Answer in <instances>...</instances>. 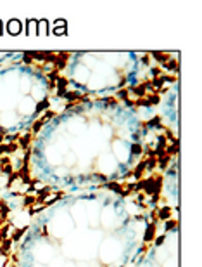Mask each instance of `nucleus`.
Segmentation results:
<instances>
[{"instance_id":"obj_1","label":"nucleus","mask_w":202,"mask_h":267,"mask_svg":"<svg viewBox=\"0 0 202 267\" xmlns=\"http://www.w3.org/2000/svg\"><path fill=\"white\" fill-rule=\"evenodd\" d=\"M154 239H155V224H149V227H147V231H145V236H143V241L150 243Z\"/></svg>"},{"instance_id":"obj_2","label":"nucleus","mask_w":202,"mask_h":267,"mask_svg":"<svg viewBox=\"0 0 202 267\" xmlns=\"http://www.w3.org/2000/svg\"><path fill=\"white\" fill-rule=\"evenodd\" d=\"M11 246H12V239L11 238L2 239V243H0V253L7 255V252H11Z\"/></svg>"},{"instance_id":"obj_3","label":"nucleus","mask_w":202,"mask_h":267,"mask_svg":"<svg viewBox=\"0 0 202 267\" xmlns=\"http://www.w3.org/2000/svg\"><path fill=\"white\" fill-rule=\"evenodd\" d=\"M9 33H12V35H17L19 31H21V23L19 21H11L9 23Z\"/></svg>"},{"instance_id":"obj_4","label":"nucleus","mask_w":202,"mask_h":267,"mask_svg":"<svg viewBox=\"0 0 202 267\" xmlns=\"http://www.w3.org/2000/svg\"><path fill=\"white\" fill-rule=\"evenodd\" d=\"M159 213H157V217L161 218V220H167V218L171 217V208L169 206H164V208H159Z\"/></svg>"},{"instance_id":"obj_5","label":"nucleus","mask_w":202,"mask_h":267,"mask_svg":"<svg viewBox=\"0 0 202 267\" xmlns=\"http://www.w3.org/2000/svg\"><path fill=\"white\" fill-rule=\"evenodd\" d=\"M57 87H59V96H66V89H68V80H66V78H59V82H57Z\"/></svg>"},{"instance_id":"obj_6","label":"nucleus","mask_w":202,"mask_h":267,"mask_svg":"<svg viewBox=\"0 0 202 267\" xmlns=\"http://www.w3.org/2000/svg\"><path fill=\"white\" fill-rule=\"evenodd\" d=\"M26 231H28V225H24V227H21V229H17V231H16L14 234L11 236L12 243H14V241H19V239H21V236H23V234H24Z\"/></svg>"},{"instance_id":"obj_7","label":"nucleus","mask_w":202,"mask_h":267,"mask_svg":"<svg viewBox=\"0 0 202 267\" xmlns=\"http://www.w3.org/2000/svg\"><path fill=\"white\" fill-rule=\"evenodd\" d=\"M29 142H31V134L23 135V137H19V148H28Z\"/></svg>"},{"instance_id":"obj_8","label":"nucleus","mask_w":202,"mask_h":267,"mask_svg":"<svg viewBox=\"0 0 202 267\" xmlns=\"http://www.w3.org/2000/svg\"><path fill=\"white\" fill-rule=\"evenodd\" d=\"M36 203V196H31V194H28V196H24V206H31V205Z\"/></svg>"},{"instance_id":"obj_9","label":"nucleus","mask_w":202,"mask_h":267,"mask_svg":"<svg viewBox=\"0 0 202 267\" xmlns=\"http://www.w3.org/2000/svg\"><path fill=\"white\" fill-rule=\"evenodd\" d=\"M17 149H19V144L11 142V144H7V146H5V153H9V155H11V153H14V151H17Z\"/></svg>"},{"instance_id":"obj_10","label":"nucleus","mask_w":202,"mask_h":267,"mask_svg":"<svg viewBox=\"0 0 202 267\" xmlns=\"http://www.w3.org/2000/svg\"><path fill=\"white\" fill-rule=\"evenodd\" d=\"M43 123H47V120L45 118H42V120H38V121H35V123H33V127H31V128H33V132H38V130H40V128H42V125Z\"/></svg>"},{"instance_id":"obj_11","label":"nucleus","mask_w":202,"mask_h":267,"mask_svg":"<svg viewBox=\"0 0 202 267\" xmlns=\"http://www.w3.org/2000/svg\"><path fill=\"white\" fill-rule=\"evenodd\" d=\"M178 225V222H174V220H167V224H166V231H171V229H174Z\"/></svg>"},{"instance_id":"obj_12","label":"nucleus","mask_w":202,"mask_h":267,"mask_svg":"<svg viewBox=\"0 0 202 267\" xmlns=\"http://www.w3.org/2000/svg\"><path fill=\"white\" fill-rule=\"evenodd\" d=\"M0 165H2V167H5V165H11V158H9V156H4V158H0Z\"/></svg>"},{"instance_id":"obj_13","label":"nucleus","mask_w":202,"mask_h":267,"mask_svg":"<svg viewBox=\"0 0 202 267\" xmlns=\"http://www.w3.org/2000/svg\"><path fill=\"white\" fill-rule=\"evenodd\" d=\"M131 151L135 153V155H140V153H142V146H140V144H133Z\"/></svg>"},{"instance_id":"obj_14","label":"nucleus","mask_w":202,"mask_h":267,"mask_svg":"<svg viewBox=\"0 0 202 267\" xmlns=\"http://www.w3.org/2000/svg\"><path fill=\"white\" fill-rule=\"evenodd\" d=\"M162 241H164V236H157V238H155V245H161Z\"/></svg>"}]
</instances>
